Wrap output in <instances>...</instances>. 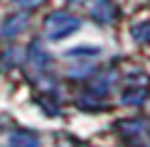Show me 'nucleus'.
<instances>
[{
    "label": "nucleus",
    "instance_id": "f257e3e1",
    "mask_svg": "<svg viewBox=\"0 0 150 147\" xmlns=\"http://www.w3.org/2000/svg\"><path fill=\"white\" fill-rule=\"evenodd\" d=\"M45 24H47V34L52 39H57V37H64L67 32H74L79 22L74 17H67V15H52V17H47Z\"/></svg>",
    "mask_w": 150,
    "mask_h": 147
},
{
    "label": "nucleus",
    "instance_id": "f03ea898",
    "mask_svg": "<svg viewBox=\"0 0 150 147\" xmlns=\"http://www.w3.org/2000/svg\"><path fill=\"white\" fill-rule=\"evenodd\" d=\"M10 147H40V140H37L35 132H27V130H20L10 137Z\"/></svg>",
    "mask_w": 150,
    "mask_h": 147
},
{
    "label": "nucleus",
    "instance_id": "7ed1b4c3",
    "mask_svg": "<svg viewBox=\"0 0 150 147\" xmlns=\"http://www.w3.org/2000/svg\"><path fill=\"white\" fill-rule=\"evenodd\" d=\"M22 3H27V5H32V3H37V0H22Z\"/></svg>",
    "mask_w": 150,
    "mask_h": 147
}]
</instances>
